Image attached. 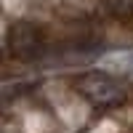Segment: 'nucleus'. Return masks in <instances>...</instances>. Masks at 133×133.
Returning <instances> with one entry per match:
<instances>
[{"label": "nucleus", "mask_w": 133, "mask_h": 133, "mask_svg": "<svg viewBox=\"0 0 133 133\" xmlns=\"http://www.w3.org/2000/svg\"><path fill=\"white\" fill-rule=\"evenodd\" d=\"M98 5L120 21H133V0H98Z\"/></svg>", "instance_id": "obj_3"}, {"label": "nucleus", "mask_w": 133, "mask_h": 133, "mask_svg": "<svg viewBox=\"0 0 133 133\" xmlns=\"http://www.w3.org/2000/svg\"><path fill=\"white\" fill-rule=\"evenodd\" d=\"M77 91H80L91 104L107 107V109L117 107L125 98L120 83L115 80V77H109V75H101V72H88L83 77H77Z\"/></svg>", "instance_id": "obj_2"}, {"label": "nucleus", "mask_w": 133, "mask_h": 133, "mask_svg": "<svg viewBox=\"0 0 133 133\" xmlns=\"http://www.w3.org/2000/svg\"><path fill=\"white\" fill-rule=\"evenodd\" d=\"M48 51V35L32 21H16L5 32V53L8 59L32 61Z\"/></svg>", "instance_id": "obj_1"}]
</instances>
